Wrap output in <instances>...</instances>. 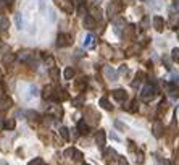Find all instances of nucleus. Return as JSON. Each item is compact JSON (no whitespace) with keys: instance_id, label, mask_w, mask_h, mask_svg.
Listing matches in <instances>:
<instances>
[{"instance_id":"16","label":"nucleus","mask_w":179,"mask_h":165,"mask_svg":"<svg viewBox=\"0 0 179 165\" xmlns=\"http://www.w3.org/2000/svg\"><path fill=\"white\" fill-rule=\"evenodd\" d=\"M98 104H100V107L105 109V110H113V105L108 102V99H106V97H102L100 101H98Z\"/></svg>"},{"instance_id":"20","label":"nucleus","mask_w":179,"mask_h":165,"mask_svg":"<svg viewBox=\"0 0 179 165\" xmlns=\"http://www.w3.org/2000/svg\"><path fill=\"white\" fill-rule=\"evenodd\" d=\"M58 133H60V136L63 138L65 141H68V139H70V133H68V128H65V126H60Z\"/></svg>"},{"instance_id":"9","label":"nucleus","mask_w":179,"mask_h":165,"mask_svg":"<svg viewBox=\"0 0 179 165\" xmlns=\"http://www.w3.org/2000/svg\"><path fill=\"white\" fill-rule=\"evenodd\" d=\"M153 136H157V138H160L161 135H163V123L160 122V120H157V122L153 123Z\"/></svg>"},{"instance_id":"2","label":"nucleus","mask_w":179,"mask_h":165,"mask_svg":"<svg viewBox=\"0 0 179 165\" xmlns=\"http://www.w3.org/2000/svg\"><path fill=\"white\" fill-rule=\"evenodd\" d=\"M71 44V36L70 34H65V33H60L57 37V46L58 47H68Z\"/></svg>"},{"instance_id":"11","label":"nucleus","mask_w":179,"mask_h":165,"mask_svg":"<svg viewBox=\"0 0 179 165\" xmlns=\"http://www.w3.org/2000/svg\"><path fill=\"white\" fill-rule=\"evenodd\" d=\"M53 92H55V89L52 88V86H45V88L42 89V97L44 99H52L53 97Z\"/></svg>"},{"instance_id":"27","label":"nucleus","mask_w":179,"mask_h":165,"mask_svg":"<svg viewBox=\"0 0 179 165\" xmlns=\"http://www.w3.org/2000/svg\"><path fill=\"white\" fill-rule=\"evenodd\" d=\"M171 58H173L176 63H179V49H173V50H171Z\"/></svg>"},{"instance_id":"24","label":"nucleus","mask_w":179,"mask_h":165,"mask_svg":"<svg viewBox=\"0 0 179 165\" xmlns=\"http://www.w3.org/2000/svg\"><path fill=\"white\" fill-rule=\"evenodd\" d=\"M82 104H84V97H82V96H79V97L73 99V105H74V107H81Z\"/></svg>"},{"instance_id":"36","label":"nucleus","mask_w":179,"mask_h":165,"mask_svg":"<svg viewBox=\"0 0 179 165\" xmlns=\"http://www.w3.org/2000/svg\"><path fill=\"white\" fill-rule=\"evenodd\" d=\"M136 162H139V164H142L144 162V156H142V154H137V157H136Z\"/></svg>"},{"instance_id":"28","label":"nucleus","mask_w":179,"mask_h":165,"mask_svg":"<svg viewBox=\"0 0 179 165\" xmlns=\"http://www.w3.org/2000/svg\"><path fill=\"white\" fill-rule=\"evenodd\" d=\"M16 58V55H13V54H10V55H5V57H3V63H12L13 60H15Z\"/></svg>"},{"instance_id":"42","label":"nucleus","mask_w":179,"mask_h":165,"mask_svg":"<svg viewBox=\"0 0 179 165\" xmlns=\"http://www.w3.org/2000/svg\"><path fill=\"white\" fill-rule=\"evenodd\" d=\"M140 2H149V0H140Z\"/></svg>"},{"instance_id":"41","label":"nucleus","mask_w":179,"mask_h":165,"mask_svg":"<svg viewBox=\"0 0 179 165\" xmlns=\"http://www.w3.org/2000/svg\"><path fill=\"white\" fill-rule=\"evenodd\" d=\"M94 2H95V3H100V2H102V0H94Z\"/></svg>"},{"instance_id":"15","label":"nucleus","mask_w":179,"mask_h":165,"mask_svg":"<svg viewBox=\"0 0 179 165\" xmlns=\"http://www.w3.org/2000/svg\"><path fill=\"white\" fill-rule=\"evenodd\" d=\"M32 55H34L32 52H29V50H24V52H21L18 57H19V60H23V62H31Z\"/></svg>"},{"instance_id":"39","label":"nucleus","mask_w":179,"mask_h":165,"mask_svg":"<svg viewBox=\"0 0 179 165\" xmlns=\"http://www.w3.org/2000/svg\"><path fill=\"white\" fill-rule=\"evenodd\" d=\"M16 25H18V28L21 29V18H19V15H16Z\"/></svg>"},{"instance_id":"33","label":"nucleus","mask_w":179,"mask_h":165,"mask_svg":"<svg viewBox=\"0 0 179 165\" xmlns=\"http://www.w3.org/2000/svg\"><path fill=\"white\" fill-rule=\"evenodd\" d=\"M74 152H76V149L70 147V149H66V151H65V156H66V157H71V156H74Z\"/></svg>"},{"instance_id":"40","label":"nucleus","mask_w":179,"mask_h":165,"mask_svg":"<svg viewBox=\"0 0 179 165\" xmlns=\"http://www.w3.org/2000/svg\"><path fill=\"white\" fill-rule=\"evenodd\" d=\"M111 138H113V139H116V141H119V138H118V136H116V135H115V133H111Z\"/></svg>"},{"instance_id":"6","label":"nucleus","mask_w":179,"mask_h":165,"mask_svg":"<svg viewBox=\"0 0 179 165\" xmlns=\"http://www.w3.org/2000/svg\"><path fill=\"white\" fill-rule=\"evenodd\" d=\"M111 94H113V99H115V101H118V102L126 101V97H128V94H126L124 89H115Z\"/></svg>"},{"instance_id":"30","label":"nucleus","mask_w":179,"mask_h":165,"mask_svg":"<svg viewBox=\"0 0 179 165\" xmlns=\"http://www.w3.org/2000/svg\"><path fill=\"white\" fill-rule=\"evenodd\" d=\"M6 28H8V20H6V18H2V20H0V31L6 29Z\"/></svg>"},{"instance_id":"34","label":"nucleus","mask_w":179,"mask_h":165,"mask_svg":"<svg viewBox=\"0 0 179 165\" xmlns=\"http://www.w3.org/2000/svg\"><path fill=\"white\" fill-rule=\"evenodd\" d=\"M44 58H45V63H49V67L53 68V58H52L50 55H47V57H44Z\"/></svg>"},{"instance_id":"3","label":"nucleus","mask_w":179,"mask_h":165,"mask_svg":"<svg viewBox=\"0 0 179 165\" xmlns=\"http://www.w3.org/2000/svg\"><path fill=\"white\" fill-rule=\"evenodd\" d=\"M70 97L68 96V92L65 91V89H55V92H53V101H57V102H63V101H66V99Z\"/></svg>"},{"instance_id":"43","label":"nucleus","mask_w":179,"mask_h":165,"mask_svg":"<svg viewBox=\"0 0 179 165\" xmlns=\"http://www.w3.org/2000/svg\"><path fill=\"white\" fill-rule=\"evenodd\" d=\"M82 165H89V164H82Z\"/></svg>"},{"instance_id":"32","label":"nucleus","mask_w":179,"mask_h":165,"mask_svg":"<svg viewBox=\"0 0 179 165\" xmlns=\"http://www.w3.org/2000/svg\"><path fill=\"white\" fill-rule=\"evenodd\" d=\"M37 96V89L34 86H29V97H36Z\"/></svg>"},{"instance_id":"25","label":"nucleus","mask_w":179,"mask_h":165,"mask_svg":"<svg viewBox=\"0 0 179 165\" xmlns=\"http://www.w3.org/2000/svg\"><path fill=\"white\" fill-rule=\"evenodd\" d=\"M105 156L108 157V159H116V151L115 149H106L105 151Z\"/></svg>"},{"instance_id":"26","label":"nucleus","mask_w":179,"mask_h":165,"mask_svg":"<svg viewBox=\"0 0 179 165\" xmlns=\"http://www.w3.org/2000/svg\"><path fill=\"white\" fill-rule=\"evenodd\" d=\"M86 84H87V78H82L81 81H78V89H79V91H84Z\"/></svg>"},{"instance_id":"5","label":"nucleus","mask_w":179,"mask_h":165,"mask_svg":"<svg viewBox=\"0 0 179 165\" xmlns=\"http://www.w3.org/2000/svg\"><path fill=\"white\" fill-rule=\"evenodd\" d=\"M103 73H105V76L108 78L110 81L118 80V73H116V70H115V68H111V67H105V68H103Z\"/></svg>"},{"instance_id":"35","label":"nucleus","mask_w":179,"mask_h":165,"mask_svg":"<svg viewBox=\"0 0 179 165\" xmlns=\"http://www.w3.org/2000/svg\"><path fill=\"white\" fill-rule=\"evenodd\" d=\"M73 159H74V160H78V162H79V160H82V154L79 152V151H76V152H74V157H73Z\"/></svg>"},{"instance_id":"18","label":"nucleus","mask_w":179,"mask_h":165,"mask_svg":"<svg viewBox=\"0 0 179 165\" xmlns=\"http://www.w3.org/2000/svg\"><path fill=\"white\" fill-rule=\"evenodd\" d=\"M91 16L95 20V21H97V20H100V18H102V12H100V8H92V10H91Z\"/></svg>"},{"instance_id":"31","label":"nucleus","mask_w":179,"mask_h":165,"mask_svg":"<svg viewBox=\"0 0 179 165\" xmlns=\"http://www.w3.org/2000/svg\"><path fill=\"white\" fill-rule=\"evenodd\" d=\"M115 126H116V128H118V130H121V131H126V128H128V126H126L124 123L118 122V120H116V122H115Z\"/></svg>"},{"instance_id":"38","label":"nucleus","mask_w":179,"mask_h":165,"mask_svg":"<svg viewBox=\"0 0 179 165\" xmlns=\"http://www.w3.org/2000/svg\"><path fill=\"white\" fill-rule=\"evenodd\" d=\"M118 160H119V165H128V160H126L124 157H119Z\"/></svg>"},{"instance_id":"12","label":"nucleus","mask_w":179,"mask_h":165,"mask_svg":"<svg viewBox=\"0 0 179 165\" xmlns=\"http://www.w3.org/2000/svg\"><path fill=\"white\" fill-rule=\"evenodd\" d=\"M84 28H87V29H94L95 28V20L92 18L91 15L84 18Z\"/></svg>"},{"instance_id":"1","label":"nucleus","mask_w":179,"mask_h":165,"mask_svg":"<svg viewBox=\"0 0 179 165\" xmlns=\"http://www.w3.org/2000/svg\"><path fill=\"white\" fill-rule=\"evenodd\" d=\"M155 92H157V89H155L152 84H147L145 88L142 89V94H140V97H142L144 102H150L155 97Z\"/></svg>"},{"instance_id":"23","label":"nucleus","mask_w":179,"mask_h":165,"mask_svg":"<svg viewBox=\"0 0 179 165\" xmlns=\"http://www.w3.org/2000/svg\"><path fill=\"white\" fill-rule=\"evenodd\" d=\"M27 165H44V160H42V157H36V159L29 160Z\"/></svg>"},{"instance_id":"7","label":"nucleus","mask_w":179,"mask_h":165,"mask_svg":"<svg viewBox=\"0 0 179 165\" xmlns=\"http://www.w3.org/2000/svg\"><path fill=\"white\" fill-rule=\"evenodd\" d=\"M12 105H13V101H12L10 97H6V96H5V97L0 99V110H2V112L8 110L10 107H12Z\"/></svg>"},{"instance_id":"22","label":"nucleus","mask_w":179,"mask_h":165,"mask_svg":"<svg viewBox=\"0 0 179 165\" xmlns=\"http://www.w3.org/2000/svg\"><path fill=\"white\" fill-rule=\"evenodd\" d=\"M27 117H29V120L31 122H39V113L37 112H27Z\"/></svg>"},{"instance_id":"37","label":"nucleus","mask_w":179,"mask_h":165,"mask_svg":"<svg viewBox=\"0 0 179 165\" xmlns=\"http://www.w3.org/2000/svg\"><path fill=\"white\" fill-rule=\"evenodd\" d=\"M119 73H121V75L128 73V68H126V65H121V68H119Z\"/></svg>"},{"instance_id":"19","label":"nucleus","mask_w":179,"mask_h":165,"mask_svg":"<svg viewBox=\"0 0 179 165\" xmlns=\"http://www.w3.org/2000/svg\"><path fill=\"white\" fill-rule=\"evenodd\" d=\"M50 113H55V118H60V117L63 115V109H61L60 105H58V107H52Z\"/></svg>"},{"instance_id":"8","label":"nucleus","mask_w":179,"mask_h":165,"mask_svg":"<svg viewBox=\"0 0 179 165\" xmlns=\"http://www.w3.org/2000/svg\"><path fill=\"white\" fill-rule=\"evenodd\" d=\"M153 28L158 31V33H161V31L165 29V20L161 18V16H155L153 18Z\"/></svg>"},{"instance_id":"14","label":"nucleus","mask_w":179,"mask_h":165,"mask_svg":"<svg viewBox=\"0 0 179 165\" xmlns=\"http://www.w3.org/2000/svg\"><path fill=\"white\" fill-rule=\"evenodd\" d=\"M15 126H16L15 118H6L5 122H3V128L5 130H15Z\"/></svg>"},{"instance_id":"17","label":"nucleus","mask_w":179,"mask_h":165,"mask_svg":"<svg viewBox=\"0 0 179 165\" xmlns=\"http://www.w3.org/2000/svg\"><path fill=\"white\" fill-rule=\"evenodd\" d=\"M63 76H65V80H73V78H74V70H73L71 67L65 68V71H63Z\"/></svg>"},{"instance_id":"13","label":"nucleus","mask_w":179,"mask_h":165,"mask_svg":"<svg viewBox=\"0 0 179 165\" xmlns=\"http://www.w3.org/2000/svg\"><path fill=\"white\" fill-rule=\"evenodd\" d=\"M94 44H95L94 36H92V34H87L86 39H84V47H86V49H91V47H94Z\"/></svg>"},{"instance_id":"4","label":"nucleus","mask_w":179,"mask_h":165,"mask_svg":"<svg viewBox=\"0 0 179 165\" xmlns=\"http://www.w3.org/2000/svg\"><path fill=\"white\" fill-rule=\"evenodd\" d=\"M105 139H106V135L103 130H98L97 135H95V143H97V146L100 147V149H103L105 147Z\"/></svg>"},{"instance_id":"29","label":"nucleus","mask_w":179,"mask_h":165,"mask_svg":"<svg viewBox=\"0 0 179 165\" xmlns=\"http://www.w3.org/2000/svg\"><path fill=\"white\" fill-rule=\"evenodd\" d=\"M126 110H128V112H136V110H137V102L132 101V102L128 105V107H126Z\"/></svg>"},{"instance_id":"10","label":"nucleus","mask_w":179,"mask_h":165,"mask_svg":"<svg viewBox=\"0 0 179 165\" xmlns=\"http://www.w3.org/2000/svg\"><path fill=\"white\" fill-rule=\"evenodd\" d=\"M78 133H79V135H87V133H89V125L86 123V120L78 122Z\"/></svg>"},{"instance_id":"21","label":"nucleus","mask_w":179,"mask_h":165,"mask_svg":"<svg viewBox=\"0 0 179 165\" xmlns=\"http://www.w3.org/2000/svg\"><path fill=\"white\" fill-rule=\"evenodd\" d=\"M50 76H52V80H58V78H60V71H58L57 67L50 68Z\"/></svg>"}]
</instances>
